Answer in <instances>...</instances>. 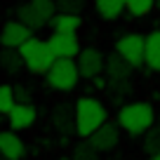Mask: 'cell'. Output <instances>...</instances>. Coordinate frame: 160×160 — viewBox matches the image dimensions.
Instances as JSON below:
<instances>
[{
	"mask_svg": "<svg viewBox=\"0 0 160 160\" xmlns=\"http://www.w3.org/2000/svg\"><path fill=\"white\" fill-rule=\"evenodd\" d=\"M155 108L148 101H127L118 108V125L130 137H144L155 125Z\"/></svg>",
	"mask_w": 160,
	"mask_h": 160,
	"instance_id": "6da1fadb",
	"label": "cell"
},
{
	"mask_svg": "<svg viewBox=\"0 0 160 160\" xmlns=\"http://www.w3.org/2000/svg\"><path fill=\"white\" fill-rule=\"evenodd\" d=\"M104 122H108V111H106L104 101L97 97H78L75 101V134L80 139H90Z\"/></svg>",
	"mask_w": 160,
	"mask_h": 160,
	"instance_id": "7a4b0ae2",
	"label": "cell"
},
{
	"mask_svg": "<svg viewBox=\"0 0 160 160\" xmlns=\"http://www.w3.org/2000/svg\"><path fill=\"white\" fill-rule=\"evenodd\" d=\"M21 57H24V64L26 68L31 71V73H38V75H45L47 71H50V66L57 61V54L52 52L50 42H47V38H31L26 40L24 45L19 47Z\"/></svg>",
	"mask_w": 160,
	"mask_h": 160,
	"instance_id": "3957f363",
	"label": "cell"
},
{
	"mask_svg": "<svg viewBox=\"0 0 160 160\" xmlns=\"http://www.w3.org/2000/svg\"><path fill=\"white\" fill-rule=\"evenodd\" d=\"M80 80L82 78H80L75 59H57L45 73L47 87H52L54 92H73Z\"/></svg>",
	"mask_w": 160,
	"mask_h": 160,
	"instance_id": "277c9868",
	"label": "cell"
},
{
	"mask_svg": "<svg viewBox=\"0 0 160 160\" xmlns=\"http://www.w3.org/2000/svg\"><path fill=\"white\" fill-rule=\"evenodd\" d=\"M115 52L127 59L134 68L146 66V35L141 33H125L115 40Z\"/></svg>",
	"mask_w": 160,
	"mask_h": 160,
	"instance_id": "5b68a950",
	"label": "cell"
},
{
	"mask_svg": "<svg viewBox=\"0 0 160 160\" xmlns=\"http://www.w3.org/2000/svg\"><path fill=\"white\" fill-rule=\"evenodd\" d=\"M75 64H78L80 78L92 80L106 71V54L101 50H97V47H82L80 54L75 57Z\"/></svg>",
	"mask_w": 160,
	"mask_h": 160,
	"instance_id": "8992f818",
	"label": "cell"
},
{
	"mask_svg": "<svg viewBox=\"0 0 160 160\" xmlns=\"http://www.w3.org/2000/svg\"><path fill=\"white\" fill-rule=\"evenodd\" d=\"M33 33H35V31L28 28L24 21L10 19V21H5L2 31H0V45H2V47H14V50H19L26 40L33 38Z\"/></svg>",
	"mask_w": 160,
	"mask_h": 160,
	"instance_id": "52a82bcc",
	"label": "cell"
},
{
	"mask_svg": "<svg viewBox=\"0 0 160 160\" xmlns=\"http://www.w3.org/2000/svg\"><path fill=\"white\" fill-rule=\"evenodd\" d=\"M47 42H50L52 52L57 54V59H75L80 54V50H82L78 33H54L52 31Z\"/></svg>",
	"mask_w": 160,
	"mask_h": 160,
	"instance_id": "ba28073f",
	"label": "cell"
},
{
	"mask_svg": "<svg viewBox=\"0 0 160 160\" xmlns=\"http://www.w3.org/2000/svg\"><path fill=\"white\" fill-rule=\"evenodd\" d=\"M120 132L122 130H120L118 122H104L94 134H90L87 141H90L99 153H111V151L120 144Z\"/></svg>",
	"mask_w": 160,
	"mask_h": 160,
	"instance_id": "9c48e42d",
	"label": "cell"
},
{
	"mask_svg": "<svg viewBox=\"0 0 160 160\" xmlns=\"http://www.w3.org/2000/svg\"><path fill=\"white\" fill-rule=\"evenodd\" d=\"M52 125H54V130L61 137L75 134V104H68V101L54 104V108H52Z\"/></svg>",
	"mask_w": 160,
	"mask_h": 160,
	"instance_id": "30bf717a",
	"label": "cell"
},
{
	"mask_svg": "<svg viewBox=\"0 0 160 160\" xmlns=\"http://www.w3.org/2000/svg\"><path fill=\"white\" fill-rule=\"evenodd\" d=\"M0 155L5 160H24L26 158V144L14 130L0 132Z\"/></svg>",
	"mask_w": 160,
	"mask_h": 160,
	"instance_id": "8fae6325",
	"label": "cell"
},
{
	"mask_svg": "<svg viewBox=\"0 0 160 160\" xmlns=\"http://www.w3.org/2000/svg\"><path fill=\"white\" fill-rule=\"evenodd\" d=\"M35 118H38V111H35V106H33V104H21V101H17L14 108L7 113L10 130H14V132L28 130V127L35 122Z\"/></svg>",
	"mask_w": 160,
	"mask_h": 160,
	"instance_id": "7c38bea8",
	"label": "cell"
},
{
	"mask_svg": "<svg viewBox=\"0 0 160 160\" xmlns=\"http://www.w3.org/2000/svg\"><path fill=\"white\" fill-rule=\"evenodd\" d=\"M132 68H134V66H132L127 59H122L118 52L106 54V71L104 73H106L108 80H130Z\"/></svg>",
	"mask_w": 160,
	"mask_h": 160,
	"instance_id": "4fadbf2b",
	"label": "cell"
},
{
	"mask_svg": "<svg viewBox=\"0 0 160 160\" xmlns=\"http://www.w3.org/2000/svg\"><path fill=\"white\" fill-rule=\"evenodd\" d=\"M54 33H78L82 28V19L80 14H66V12H57L50 21H47Z\"/></svg>",
	"mask_w": 160,
	"mask_h": 160,
	"instance_id": "5bb4252c",
	"label": "cell"
},
{
	"mask_svg": "<svg viewBox=\"0 0 160 160\" xmlns=\"http://www.w3.org/2000/svg\"><path fill=\"white\" fill-rule=\"evenodd\" d=\"M94 10L104 21H115L127 10L125 0H94Z\"/></svg>",
	"mask_w": 160,
	"mask_h": 160,
	"instance_id": "9a60e30c",
	"label": "cell"
},
{
	"mask_svg": "<svg viewBox=\"0 0 160 160\" xmlns=\"http://www.w3.org/2000/svg\"><path fill=\"white\" fill-rule=\"evenodd\" d=\"M146 66L160 73V28L146 35Z\"/></svg>",
	"mask_w": 160,
	"mask_h": 160,
	"instance_id": "2e32d148",
	"label": "cell"
},
{
	"mask_svg": "<svg viewBox=\"0 0 160 160\" xmlns=\"http://www.w3.org/2000/svg\"><path fill=\"white\" fill-rule=\"evenodd\" d=\"M0 68L10 75H17L21 68H26L21 52L14 50V47H2V52H0Z\"/></svg>",
	"mask_w": 160,
	"mask_h": 160,
	"instance_id": "e0dca14e",
	"label": "cell"
},
{
	"mask_svg": "<svg viewBox=\"0 0 160 160\" xmlns=\"http://www.w3.org/2000/svg\"><path fill=\"white\" fill-rule=\"evenodd\" d=\"M17 19L19 21H24L28 28H33V31H38V28H42V26H47V21L42 19V14H40L38 10H35L33 5H31V0L28 2H21L19 7H17Z\"/></svg>",
	"mask_w": 160,
	"mask_h": 160,
	"instance_id": "ac0fdd59",
	"label": "cell"
},
{
	"mask_svg": "<svg viewBox=\"0 0 160 160\" xmlns=\"http://www.w3.org/2000/svg\"><path fill=\"white\" fill-rule=\"evenodd\" d=\"M99 155H101V153L85 139V141H78V144L73 146V153H71V158H73V160H101Z\"/></svg>",
	"mask_w": 160,
	"mask_h": 160,
	"instance_id": "d6986e66",
	"label": "cell"
},
{
	"mask_svg": "<svg viewBox=\"0 0 160 160\" xmlns=\"http://www.w3.org/2000/svg\"><path fill=\"white\" fill-rule=\"evenodd\" d=\"M144 151L148 153V158L160 153V125H153L144 134Z\"/></svg>",
	"mask_w": 160,
	"mask_h": 160,
	"instance_id": "ffe728a7",
	"label": "cell"
},
{
	"mask_svg": "<svg viewBox=\"0 0 160 160\" xmlns=\"http://www.w3.org/2000/svg\"><path fill=\"white\" fill-rule=\"evenodd\" d=\"M17 104V97H14V85H0V115H7Z\"/></svg>",
	"mask_w": 160,
	"mask_h": 160,
	"instance_id": "44dd1931",
	"label": "cell"
},
{
	"mask_svg": "<svg viewBox=\"0 0 160 160\" xmlns=\"http://www.w3.org/2000/svg\"><path fill=\"white\" fill-rule=\"evenodd\" d=\"M125 2L132 17H146L151 10H155V0H125Z\"/></svg>",
	"mask_w": 160,
	"mask_h": 160,
	"instance_id": "7402d4cb",
	"label": "cell"
},
{
	"mask_svg": "<svg viewBox=\"0 0 160 160\" xmlns=\"http://www.w3.org/2000/svg\"><path fill=\"white\" fill-rule=\"evenodd\" d=\"M85 7V0H57V12H66V14H82Z\"/></svg>",
	"mask_w": 160,
	"mask_h": 160,
	"instance_id": "603a6c76",
	"label": "cell"
},
{
	"mask_svg": "<svg viewBox=\"0 0 160 160\" xmlns=\"http://www.w3.org/2000/svg\"><path fill=\"white\" fill-rule=\"evenodd\" d=\"M31 5L42 14L45 21H50L52 17L57 14V0H31Z\"/></svg>",
	"mask_w": 160,
	"mask_h": 160,
	"instance_id": "cb8c5ba5",
	"label": "cell"
},
{
	"mask_svg": "<svg viewBox=\"0 0 160 160\" xmlns=\"http://www.w3.org/2000/svg\"><path fill=\"white\" fill-rule=\"evenodd\" d=\"M14 97L21 104H31V99H33V94H31V90L26 85H14Z\"/></svg>",
	"mask_w": 160,
	"mask_h": 160,
	"instance_id": "d4e9b609",
	"label": "cell"
},
{
	"mask_svg": "<svg viewBox=\"0 0 160 160\" xmlns=\"http://www.w3.org/2000/svg\"><path fill=\"white\" fill-rule=\"evenodd\" d=\"M90 82L97 87V90H106V87H108V78H104V75H97V78H92Z\"/></svg>",
	"mask_w": 160,
	"mask_h": 160,
	"instance_id": "484cf974",
	"label": "cell"
},
{
	"mask_svg": "<svg viewBox=\"0 0 160 160\" xmlns=\"http://www.w3.org/2000/svg\"><path fill=\"white\" fill-rule=\"evenodd\" d=\"M155 10H158V12H160V0H155Z\"/></svg>",
	"mask_w": 160,
	"mask_h": 160,
	"instance_id": "4316f807",
	"label": "cell"
},
{
	"mask_svg": "<svg viewBox=\"0 0 160 160\" xmlns=\"http://www.w3.org/2000/svg\"><path fill=\"white\" fill-rule=\"evenodd\" d=\"M151 160H160V153H158V155H153V158H151Z\"/></svg>",
	"mask_w": 160,
	"mask_h": 160,
	"instance_id": "83f0119b",
	"label": "cell"
},
{
	"mask_svg": "<svg viewBox=\"0 0 160 160\" xmlns=\"http://www.w3.org/2000/svg\"><path fill=\"white\" fill-rule=\"evenodd\" d=\"M59 160H73V158H59Z\"/></svg>",
	"mask_w": 160,
	"mask_h": 160,
	"instance_id": "f1b7e54d",
	"label": "cell"
},
{
	"mask_svg": "<svg viewBox=\"0 0 160 160\" xmlns=\"http://www.w3.org/2000/svg\"><path fill=\"white\" fill-rule=\"evenodd\" d=\"M158 122H160V115H158Z\"/></svg>",
	"mask_w": 160,
	"mask_h": 160,
	"instance_id": "f546056e",
	"label": "cell"
},
{
	"mask_svg": "<svg viewBox=\"0 0 160 160\" xmlns=\"http://www.w3.org/2000/svg\"><path fill=\"white\" fill-rule=\"evenodd\" d=\"M148 160H151V158H148Z\"/></svg>",
	"mask_w": 160,
	"mask_h": 160,
	"instance_id": "4dcf8cb0",
	"label": "cell"
}]
</instances>
